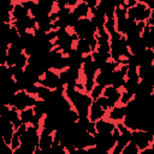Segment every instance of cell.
<instances>
[{
    "label": "cell",
    "instance_id": "cell-1",
    "mask_svg": "<svg viewBox=\"0 0 154 154\" xmlns=\"http://www.w3.org/2000/svg\"><path fill=\"white\" fill-rule=\"evenodd\" d=\"M152 10L143 1H137L134 7L126 10V17L134 22H147L150 18Z\"/></svg>",
    "mask_w": 154,
    "mask_h": 154
},
{
    "label": "cell",
    "instance_id": "cell-2",
    "mask_svg": "<svg viewBox=\"0 0 154 154\" xmlns=\"http://www.w3.org/2000/svg\"><path fill=\"white\" fill-rule=\"evenodd\" d=\"M130 142L137 146L140 150L153 146L154 143V135L152 131H143V130H134L130 134Z\"/></svg>",
    "mask_w": 154,
    "mask_h": 154
},
{
    "label": "cell",
    "instance_id": "cell-3",
    "mask_svg": "<svg viewBox=\"0 0 154 154\" xmlns=\"http://www.w3.org/2000/svg\"><path fill=\"white\" fill-rule=\"evenodd\" d=\"M36 101H37V99L35 96L28 94L25 90H19V91H17L14 94L11 107H14L18 112H20V111H23L25 108L32 107Z\"/></svg>",
    "mask_w": 154,
    "mask_h": 154
},
{
    "label": "cell",
    "instance_id": "cell-4",
    "mask_svg": "<svg viewBox=\"0 0 154 154\" xmlns=\"http://www.w3.org/2000/svg\"><path fill=\"white\" fill-rule=\"evenodd\" d=\"M37 84L38 85H42L45 88H48L49 90H55L57 87L61 84L60 81H59L58 71H54V70H47V71H45V73L42 75V77L37 82Z\"/></svg>",
    "mask_w": 154,
    "mask_h": 154
},
{
    "label": "cell",
    "instance_id": "cell-5",
    "mask_svg": "<svg viewBox=\"0 0 154 154\" xmlns=\"http://www.w3.org/2000/svg\"><path fill=\"white\" fill-rule=\"evenodd\" d=\"M126 114V111H125V106H122V105H117L114 106L113 108L108 109L105 114V119L109 120V122H113V123H120L123 122L124 117Z\"/></svg>",
    "mask_w": 154,
    "mask_h": 154
},
{
    "label": "cell",
    "instance_id": "cell-6",
    "mask_svg": "<svg viewBox=\"0 0 154 154\" xmlns=\"http://www.w3.org/2000/svg\"><path fill=\"white\" fill-rule=\"evenodd\" d=\"M71 14L77 18V19H81V18H89L90 16V10L89 7L87 6L85 1L84 0H78L77 5L71 8Z\"/></svg>",
    "mask_w": 154,
    "mask_h": 154
},
{
    "label": "cell",
    "instance_id": "cell-7",
    "mask_svg": "<svg viewBox=\"0 0 154 154\" xmlns=\"http://www.w3.org/2000/svg\"><path fill=\"white\" fill-rule=\"evenodd\" d=\"M106 114V111H103L95 101L91 102L90 107H89V113H88V118H89V122H97L99 119H102Z\"/></svg>",
    "mask_w": 154,
    "mask_h": 154
},
{
    "label": "cell",
    "instance_id": "cell-8",
    "mask_svg": "<svg viewBox=\"0 0 154 154\" xmlns=\"http://www.w3.org/2000/svg\"><path fill=\"white\" fill-rule=\"evenodd\" d=\"M114 128H116V123L109 122L105 118L95 122V129H96V132L99 134H111Z\"/></svg>",
    "mask_w": 154,
    "mask_h": 154
},
{
    "label": "cell",
    "instance_id": "cell-9",
    "mask_svg": "<svg viewBox=\"0 0 154 154\" xmlns=\"http://www.w3.org/2000/svg\"><path fill=\"white\" fill-rule=\"evenodd\" d=\"M111 73L112 72H107V71H103V70H99L94 77V81H95V84L96 85H100L102 88L109 85V78H111Z\"/></svg>",
    "mask_w": 154,
    "mask_h": 154
},
{
    "label": "cell",
    "instance_id": "cell-10",
    "mask_svg": "<svg viewBox=\"0 0 154 154\" xmlns=\"http://www.w3.org/2000/svg\"><path fill=\"white\" fill-rule=\"evenodd\" d=\"M73 48H75L81 55H87V54H90V53H91L88 41H87V40H83V38H78V40L75 42Z\"/></svg>",
    "mask_w": 154,
    "mask_h": 154
},
{
    "label": "cell",
    "instance_id": "cell-11",
    "mask_svg": "<svg viewBox=\"0 0 154 154\" xmlns=\"http://www.w3.org/2000/svg\"><path fill=\"white\" fill-rule=\"evenodd\" d=\"M32 116H34V109H32V107L25 108V109H23V111L19 112L20 122H22V124H24V125H30L31 119H32Z\"/></svg>",
    "mask_w": 154,
    "mask_h": 154
},
{
    "label": "cell",
    "instance_id": "cell-12",
    "mask_svg": "<svg viewBox=\"0 0 154 154\" xmlns=\"http://www.w3.org/2000/svg\"><path fill=\"white\" fill-rule=\"evenodd\" d=\"M105 30L108 32V35H111L112 32L116 31V18H106V22H105V25H103Z\"/></svg>",
    "mask_w": 154,
    "mask_h": 154
},
{
    "label": "cell",
    "instance_id": "cell-13",
    "mask_svg": "<svg viewBox=\"0 0 154 154\" xmlns=\"http://www.w3.org/2000/svg\"><path fill=\"white\" fill-rule=\"evenodd\" d=\"M14 65L20 67V69H25V66L28 65V57L24 53L19 54L18 57L14 58Z\"/></svg>",
    "mask_w": 154,
    "mask_h": 154
},
{
    "label": "cell",
    "instance_id": "cell-14",
    "mask_svg": "<svg viewBox=\"0 0 154 154\" xmlns=\"http://www.w3.org/2000/svg\"><path fill=\"white\" fill-rule=\"evenodd\" d=\"M138 152H140V149L137 148V146L134 144L132 142H129L123 148V150L120 152V154H138Z\"/></svg>",
    "mask_w": 154,
    "mask_h": 154
},
{
    "label": "cell",
    "instance_id": "cell-15",
    "mask_svg": "<svg viewBox=\"0 0 154 154\" xmlns=\"http://www.w3.org/2000/svg\"><path fill=\"white\" fill-rule=\"evenodd\" d=\"M102 90H103V88L102 87H100V85H94V88L91 89V91L89 93V96L91 97V100L93 101H95L97 97H100L101 95H102Z\"/></svg>",
    "mask_w": 154,
    "mask_h": 154
},
{
    "label": "cell",
    "instance_id": "cell-16",
    "mask_svg": "<svg viewBox=\"0 0 154 154\" xmlns=\"http://www.w3.org/2000/svg\"><path fill=\"white\" fill-rule=\"evenodd\" d=\"M132 95H130L129 93H126V91H124L123 89H122V93H120V99H119V102H118V105H122V106H125L126 103H129L131 100H132Z\"/></svg>",
    "mask_w": 154,
    "mask_h": 154
},
{
    "label": "cell",
    "instance_id": "cell-17",
    "mask_svg": "<svg viewBox=\"0 0 154 154\" xmlns=\"http://www.w3.org/2000/svg\"><path fill=\"white\" fill-rule=\"evenodd\" d=\"M20 147V138H19V136L17 135V132L14 131V134H13V136H12V140H11V143H10V148L12 149V150H14V149H17V148H19Z\"/></svg>",
    "mask_w": 154,
    "mask_h": 154
},
{
    "label": "cell",
    "instance_id": "cell-18",
    "mask_svg": "<svg viewBox=\"0 0 154 154\" xmlns=\"http://www.w3.org/2000/svg\"><path fill=\"white\" fill-rule=\"evenodd\" d=\"M138 154H153V146L147 147V148H144V149L140 150V152H138Z\"/></svg>",
    "mask_w": 154,
    "mask_h": 154
},
{
    "label": "cell",
    "instance_id": "cell-19",
    "mask_svg": "<svg viewBox=\"0 0 154 154\" xmlns=\"http://www.w3.org/2000/svg\"><path fill=\"white\" fill-rule=\"evenodd\" d=\"M66 154H83V149H77V148H75V149H72V150L66 152Z\"/></svg>",
    "mask_w": 154,
    "mask_h": 154
}]
</instances>
